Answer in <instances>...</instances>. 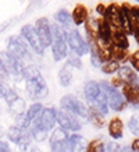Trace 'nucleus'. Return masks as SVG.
<instances>
[{"instance_id":"obj_26","label":"nucleus","mask_w":139,"mask_h":152,"mask_svg":"<svg viewBox=\"0 0 139 152\" xmlns=\"http://www.w3.org/2000/svg\"><path fill=\"white\" fill-rule=\"evenodd\" d=\"M43 109H45V106L42 105L41 102H33L29 107H27V110H25V116H27L28 123H29V124H32L33 121L39 117V115L42 113Z\"/></svg>"},{"instance_id":"obj_41","label":"nucleus","mask_w":139,"mask_h":152,"mask_svg":"<svg viewBox=\"0 0 139 152\" xmlns=\"http://www.w3.org/2000/svg\"><path fill=\"white\" fill-rule=\"evenodd\" d=\"M4 135H6V131H4V129H3V127L0 126V141H1V138H3Z\"/></svg>"},{"instance_id":"obj_15","label":"nucleus","mask_w":139,"mask_h":152,"mask_svg":"<svg viewBox=\"0 0 139 152\" xmlns=\"http://www.w3.org/2000/svg\"><path fill=\"white\" fill-rule=\"evenodd\" d=\"M104 20L109 23L111 29H121V6L117 3L107 6Z\"/></svg>"},{"instance_id":"obj_1","label":"nucleus","mask_w":139,"mask_h":152,"mask_svg":"<svg viewBox=\"0 0 139 152\" xmlns=\"http://www.w3.org/2000/svg\"><path fill=\"white\" fill-rule=\"evenodd\" d=\"M22 80L25 81V91L32 101H42L49 95V87L46 80L36 66L25 64L22 71Z\"/></svg>"},{"instance_id":"obj_36","label":"nucleus","mask_w":139,"mask_h":152,"mask_svg":"<svg viewBox=\"0 0 139 152\" xmlns=\"http://www.w3.org/2000/svg\"><path fill=\"white\" fill-rule=\"evenodd\" d=\"M106 10H107V6L106 4H97L96 6V13L99 15H102V18H104V15H106Z\"/></svg>"},{"instance_id":"obj_3","label":"nucleus","mask_w":139,"mask_h":152,"mask_svg":"<svg viewBox=\"0 0 139 152\" xmlns=\"http://www.w3.org/2000/svg\"><path fill=\"white\" fill-rule=\"evenodd\" d=\"M51 35H53V42H51V56L54 61H61L65 60L70 53L68 42H67V31L59 24H51Z\"/></svg>"},{"instance_id":"obj_37","label":"nucleus","mask_w":139,"mask_h":152,"mask_svg":"<svg viewBox=\"0 0 139 152\" xmlns=\"http://www.w3.org/2000/svg\"><path fill=\"white\" fill-rule=\"evenodd\" d=\"M0 152H11V148H10V144L7 141H0Z\"/></svg>"},{"instance_id":"obj_24","label":"nucleus","mask_w":139,"mask_h":152,"mask_svg":"<svg viewBox=\"0 0 139 152\" xmlns=\"http://www.w3.org/2000/svg\"><path fill=\"white\" fill-rule=\"evenodd\" d=\"M68 142L72 148V152H85L86 151V147H88V142L86 140L83 138L81 134H70Z\"/></svg>"},{"instance_id":"obj_9","label":"nucleus","mask_w":139,"mask_h":152,"mask_svg":"<svg viewBox=\"0 0 139 152\" xmlns=\"http://www.w3.org/2000/svg\"><path fill=\"white\" fill-rule=\"evenodd\" d=\"M56 119H57V126L60 129L68 131V133H79L82 130V121L79 120L75 115L70 113V112L57 109L56 110Z\"/></svg>"},{"instance_id":"obj_25","label":"nucleus","mask_w":139,"mask_h":152,"mask_svg":"<svg viewBox=\"0 0 139 152\" xmlns=\"http://www.w3.org/2000/svg\"><path fill=\"white\" fill-rule=\"evenodd\" d=\"M68 137H70L68 131H65V130L60 129V127H56L49 135V147H54V145L64 142V141L68 140Z\"/></svg>"},{"instance_id":"obj_5","label":"nucleus","mask_w":139,"mask_h":152,"mask_svg":"<svg viewBox=\"0 0 139 152\" xmlns=\"http://www.w3.org/2000/svg\"><path fill=\"white\" fill-rule=\"evenodd\" d=\"M6 50L9 52L10 55H13L14 57H17L21 60L22 63L25 61H31L32 56H31V48L27 45V42L22 39L21 35H11L7 39V48Z\"/></svg>"},{"instance_id":"obj_39","label":"nucleus","mask_w":139,"mask_h":152,"mask_svg":"<svg viewBox=\"0 0 139 152\" xmlns=\"http://www.w3.org/2000/svg\"><path fill=\"white\" fill-rule=\"evenodd\" d=\"M29 152H43L39 147H32V148H29Z\"/></svg>"},{"instance_id":"obj_13","label":"nucleus","mask_w":139,"mask_h":152,"mask_svg":"<svg viewBox=\"0 0 139 152\" xmlns=\"http://www.w3.org/2000/svg\"><path fill=\"white\" fill-rule=\"evenodd\" d=\"M35 29H36L39 39H41L42 45L45 49L51 46V42H53V35H51V24L49 23V20L46 17H41L35 21Z\"/></svg>"},{"instance_id":"obj_23","label":"nucleus","mask_w":139,"mask_h":152,"mask_svg":"<svg viewBox=\"0 0 139 152\" xmlns=\"http://www.w3.org/2000/svg\"><path fill=\"white\" fill-rule=\"evenodd\" d=\"M97 38L100 41L106 42L111 45V27L109 25L104 18H99V25H97Z\"/></svg>"},{"instance_id":"obj_30","label":"nucleus","mask_w":139,"mask_h":152,"mask_svg":"<svg viewBox=\"0 0 139 152\" xmlns=\"http://www.w3.org/2000/svg\"><path fill=\"white\" fill-rule=\"evenodd\" d=\"M121 64L116 60H110V61H106V63H103L100 70H102L103 74H106V75H113V74H117L118 73V70H120Z\"/></svg>"},{"instance_id":"obj_34","label":"nucleus","mask_w":139,"mask_h":152,"mask_svg":"<svg viewBox=\"0 0 139 152\" xmlns=\"http://www.w3.org/2000/svg\"><path fill=\"white\" fill-rule=\"evenodd\" d=\"M128 127H130V130H131V133L132 134H138V131H139V117L138 116H132L130 119V121H128Z\"/></svg>"},{"instance_id":"obj_4","label":"nucleus","mask_w":139,"mask_h":152,"mask_svg":"<svg viewBox=\"0 0 139 152\" xmlns=\"http://www.w3.org/2000/svg\"><path fill=\"white\" fill-rule=\"evenodd\" d=\"M100 88L102 91L106 95L107 103H109V107H110L113 112H122L127 107V101H125L124 95L120 89H117L111 85V83L109 81H100Z\"/></svg>"},{"instance_id":"obj_8","label":"nucleus","mask_w":139,"mask_h":152,"mask_svg":"<svg viewBox=\"0 0 139 152\" xmlns=\"http://www.w3.org/2000/svg\"><path fill=\"white\" fill-rule=\"evenodd\" d=\"M0 64L7 70L10 77H14L15 80H22V71L25 63H22L17 57H14L13 55H10L7 50L0 52Z\"/></svg>"},{"instance_id":"obj_6","label":"nucleus","mask_w":139,"mask_h":152,"mask_svg":"<svg viewBox=\"0 0 139 152\" xmlns=\"http://www.w3.org/2000/svg\"><path fill=\"white\" fill-rule=\"evenodd\" d=\"M60 109L72 113L79 119H88V106L71 94L64 95L60 99Z\"/></svg>"},{"instance_id":"obj_32","label":"nucleus","mask_w":139,"mask_h":152,"mask_svg":"<svg viewBox=\"0 0 139 152\" xmlns=\"http://www.w3.org/2000/svg\"><path fill=\"white\" fill-rule=\"evenodd\" d=\"M85 152H106V144L102 140H92L90 142H88Z\"/></svg>"},{"instance_id":"obj_40","label":"nucleus","mask_w":139,"mask_h":152,"mask_svg":"<svg viewBox=\"0 0 139 152\" xmlns=\"http://www.w3.org/2000/svg\"><path fill=\"white\" fill-rule=\"evenodd\" d=\"M132 35H134L135 41L138 42V45H139V31H134V32H132Z\"/></svg>"},{"instance_id":"obj_10","label":"nucleus","mask_w":139,"mask_h":152,"mask_svg":"<svg viewBox=\"0 0 139 152\" xmlns=\"http://www.w3.org/2000/svg\"><path fill=\"white\" fill-rule=\"evenodd\" d=\"M67 42H68V49L71 53H74L79 57L89 53L88 42L77 29H71V31L67 32Z\"/></svg>"},{"instance_id":"obj_2","label":"nucleus","mask_w":139,"mask_h":152,"mask_svg":"<svg viewBox=\"0 0 139 152\" xmlns=\"http://www.w3.org/2000/svg\"><path fill=\"white\" fill-rule=\"evenodd\" d=\"M83 96L88 102L89 107L96 109L97 112H100L102 115L106 116L109 113V103H107L106 95L100 88V84L95 81V80H89L88 83L83 87Z\"/></svg>"},{"instance_id":"obj_16","label":"nucleus","mask_w":139,"mask_h":152,"mask_svg":"<svg viewBox=\"0 0 139 152\" xmlns=\"http://www.w3.org/2000/svg\"><path fill=\"white\" fill-rule=\"evenodd\" d=\"M117 75H118V78L124 84H127V85H136V84H139L138 73H136L131 66L122 64L120 67V70H118Z\"/></svg>"},{"instance_id":"obj_28","label":"nucleus","mask_w":139,"mask_h":152,"mask_svg":"<svg viewBox=\"0 0 139 152\" xmlns=\"http://www.w3.org/2000/svg\"><path fill=\"white\" fill-rule=\"evenodd\" d=\"M29 134H31V138H32L35 142H43V141L49 140V135H50L46 130L41 129V127H38V126H31V127H29Z\"/></svg>"},{"instance_id":"obj_14","label":"nucleus","mask_w":139,"mask_h":152,"mask_svg":"<svg viewBox=\"0 0 139 152\" xmlns=\"http://www.w3.org/2000/svg\"><path fill=\"white\" fill-rule=\"evenodd\" d=\"M6 103H7V107L9 110L13 113V116H18L21 113H25L27 110V103L21 96H18V94L14 91L13 88L10 89V92L7 94V96L4 98Z\"/></svg>"},{"instance_id":"obj_20","label":"nucleus","mask_w":139,"mask_h":152,"mask_svg":"<svg viewBox=\"0 0 139 152\" xmlns=\"http://www.w3.org/2000/svg\"><path fill=\"white\" fill-rule=\"evenodd\" d=\"M54 20H56V24H59L60 27H63L65 31H67V29L71 31V28L74 27L72 15H71V13H70L68 10H65V9L59 10V11L54 14Z\"/></svg>"},{"instance_id":"obj_19","label":"nucleus","mask_w":139,"mask_h":152,"mask_svg":"<svg viewBox=\"0 0 139 152\" xmlns=\"http://www.w3.org/2000/svg\"><path fill=\"white\" fill-rule=\"evenodd\" d=\"M111 45L128 50V48H130L128 35L122 29H111Z\"/></svg>"},{"instance_id":"obj_17","label":"nucleus","mask_w":139,"mask_h":152,"mask_svg":"<svg viewBox=\"0 0 139 152\" xmlns=\"http://www.w3.org/2000/svg\"><path fill=\"white\" fill-rule=\"evenodd\" d=\"M121 92L124 95L127 103H130L135 107H139V84H136V85H127L125 84L121 88Z\"/></svg>"},{"instance_id":"obj_12","label":"nucleus","mask_w":139,"mask_h":152,"mask_svg":"<svg viewBox=\"0 0 139 152\" xmlns=\"http://www.w3.org/2000/svg\"><path fill=\"white\" fill-rule=\"evenodd\" d=\"M56 107H45L42 113L39 115L35 121H33L31 126H38V127H41V129L46 130L47 133H50L53 130L56 129V126H57V119H56Z\"/></svg>"},{"instance_id":"obj_33","label":"nucleus","mask_w":139,"mask_h":152,"mask_svg":"<svg viewBox=\"0 0 139 152\" xmlns=\"http://www.w3.org/2000/svg\"><path fill=\"white\" fill-rule=\"evenodd\" d=\"M128 61L131 63V67H132L136 73H139V49L135 50L134 53H131Z\"/></svg>"},{"instance_id":"obj_22","label":"nucleus","mask_w":139,"mask_h":152,"mask_svg":"<svg viewBox=\"0 0 139 152\" xmlns=\"http://www.w3.org/2000/svg\"><path fill=\"white\" fill-rule=\"evenodd\" d=\"M72 78H74V77H72V69H71L68 64H64L59 70V73H57L59 84L64 88H68L70 85L72 84Z\"/></svg>"},{"instance_id":"obj_11","label":"nucleus","mask_w":139,"mask_h":152,"mask_svg":"<svg viewBox=\"0 0 139 152\" xmlns=\"http://www.w3.org/2000/svg\"><path fill=\"white\" fill-rule=\"evenodd\" d=\"M7 138H9L10 142L15 144L17 147L21 149V151H27L29 149V145H31V134H29V130H24L20 129L14 124L11 126L9 130H7Z\"/></svg>"},{"instance_id":"obj_21","label":"nucleus","mask_w":139,"mask_h":152,"mask_svg":"<svg viewBox=\"0 0 139 152\" xmlns=\"http://www.w3.org/2000/svg\"><path fill=\"white\" fill-rule=\"evenodd\" d=\"M72 15V23L74 25H82L88 21L89 14H88V7L83 4H77L74 7V10L71 11Z\"/></svg>"},{"instance_id":"obj_38","label":"nucleus","mask_w":139,"mask_h":152,"mask_svg":"<svg viewBox=\"0 0 139 152\" xmlns=\"http://www.w3.org/2000/svg\"><path fill=\"white\" fill-rule=\"evenodd\" d=\"M131 149L132 152H139V138H135L131 144Z\"/></svg>"},{"instance_id":"obj_27","label":"nucleus","mask_w":139,"mask_h":152,"mask_svg":"<svg viewBox=\"0 0 139 152\" xmlns=\"http://www.w3.org/2000/svg\"><path fill=\"white\" fill-rule=\"evenodd\" d=\"M88 120L92 123L96 129H102L106 124V120H104V115H102L100 112H97L93 107L88 106Z\"/></svg>"},{"instance_id":"obj_29","label":"nucleus","mask_w":139,"mask_h":152,"mask_svg":"<svg viewBox=\"0 0 139 152\" xmlns=\"http://www.w3.org/2000/svg\"><path fill=\"white\" fill-rule=\"evenodd\" d=\"M130 59V55H128V50L125 49H121V48H117L114 45H111V60H116L118 63L121 61H127Z\"/></svg>"},{"instance_id":"obj_7","label":"nucleus","mask_w":139,"mask_h":152,"mask_svg":"<svg viewBox=\"0 0 139 152\" xmlns=\"http://www.w3.org/2000/svg\"><path fill=\"white\" fill-rule=\"evenodd\" d=\"M20 35L22 37V39L27 42V45L31 48V50L38 56H43L45 53V48L42 45L39 35H38L36 29L31 24H24L21 29H20Z\"/></svg>"},{"instance_id":"obj_18","label":"nucleus","mask_w":139,"mask_h":152,"mask_svg":"<svg viewBox=\"0 0 139 152\" xmlns=\"http://www.w3.org/2000/svg\"><path fill=\"white\" fill-rule=\"evenodd\" d=\"M107 129H109V135H110L111 138L120 140L124 135V121L120 117H113L109 121Z\"/></svg>"},{"instance_id":"obj_35","label":"nucleus","mask_w":139,"mask_h":152,"mask_svg":"<svg viewBox=\"0 0 139 152\" xmlns=\"http://www.w3.org/2000/svg\"><path fill=\"white\" fill-rule=\"evenodd\" d=\"M9 78H10V74L7 73V70L3 66L0 64V84H7Z\"/></svg>"},{"instance_id":"obj_31","label":"nucleus","mask_w":139,"mask_h":152,"mask_svg":"<svg viewBox=\"0 0 139 152\" xmlns=\"http://www.w3.org/2000/svg\"><path fill=\"white\" fill-rule=\"evenodd\" d=\"M65 64H68L71 69H77V70H81L82 69V57H79V56L74 55V53H71L70 52L68 56H67V59H65Z\"/></svg>"}]
</instances>
